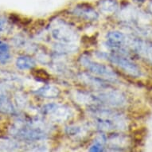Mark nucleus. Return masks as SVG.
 Listing matches in <instances>:
<instances>
[{
  "instance_id": "f8f14e48",
  "label": "nucleus",
  "mask_w": 152,
  "mask_h": 152,
  "mask_svg": "<svg viewBox=\"0 0 152 152\" xmlns=\"http://www.w3.org/2000/svg\"><path fill=\"white\" fill-rule=\"evenodd\" d=\"M98 7L105 15H112L117 10L118 3L116 0H100Z\"/></svg>"
},
{
  "instance_id": "4468645a",
  "label": "nucleus",
  "mask_w": 152,
  "mask_h": 152,
  "mask_svg": "<svg viewBox=\"0 0 152 152\" xmlns=\"http://www.w3.org/2000/svg\"><path fill=\"white\" fill-rule=\"evenodd\" d=\"M36 63L33 58L27 56H20L16 60V66L21 70L31 69L35 67Z\"/></svg>"
},
{
  "instance_id": "7ed1b4c3",
  "label": "nucleus",
  "mask_w": 152,
  "mask_h": 152,
  "mask_svg": "<svg viewBox=\"0 0 152 152\" xmlns=\"http://www.w3.org/2000/svg\"><path fill=\"white\" fill-rule=\"evenodd\" d=\"M98 56L104 59H107L110 62L115 65L120 69H122L127 74L132 77H139L141 76V70L138 65L131 61L129 58H126L124 55L119 53H98Z\"/></svg>"
},
{
  "instance_id": "f3484780",
  "label": "nucleus",
  "mask_w": 152,
  "mask_h": 152,
  "mask_svg": "<svg viewBox=\"0 0 152 152\" xmlns=\"http://www.w3.org/2000/svg\"><path fill=\"white\" fill-rule=\"evenodd\" d=\"M83 127H79V126H76V125H71L69 127H66L65 132L69 136L72 138H77L79 137L81 135L83 132Z\"/></svg>"
},
{
  "instance_id": "412c9836",
  "label": "nucleus",
  "mask_w": 152,
  "mask_h": 152,
  "mask_svg": "<svg viewBox=\"0 0 152 152\" xmlns=\"http://www.w3.org/2000/svg\"><path fill=\"white\" fill-rule=\"evenodd\" d=\"M145 0H135V2H137V3H144Z\"/></svg>"
},
{
  "instance_id": "20e7f679",
  "label": "nucleus",
  "mask_w": 152,
  "mask_h": 152,
  "mask_svg": "<svg viewBox=\"0 0 152 152\" xmlns=\"http://www.w3.org/2000/svg\"><path fill=\"white\" fill-rule=\"evenodd\" d=\"M80 62L86 69L92 72V74L98 76L99 77H102V79H105L112 82H115L118 80L117 74L111 68L92 61L86 55H83L80 57Z\"/></svg>"
},
{
  "instance_id": "9b49d317",
  "label": "nucleus",
  "mask_w": 152,
  "mask_h": 152,
  "mask_svg": "<svg viewBox=\"0 0 152 152\" xmlns=\"http://www.w3.org/2000/svg\"><path fill=\"white\" fill-rule=\"evenodd\" d=\"M35 94L44 98H56L60 95V91L53 85H45L35 91Z\"/></svg>"
},
{
  "instance_id": "6e6552de",
  "label": "nucleus",
  "mask_w": 152,
  "mask_h": 152,
  "mask_svg": "<svg viewBox=\"0 0 152 152\" xmlns=\"http://www.w3.org/2000/svg\"><path fill=\"white\" fill-rule=\"evenodd\" d=\"M71 12L73 15L77 17L85 19L86 21H95L97 20L99 18L98 13L92 7L89 6L80 4V5L76 6L72 8Z\"/></svg>"
},
{
  "instance_id": "6ab92c4d",
  "label": "nucleus",
  "mask_w": 152,
  "mask_h": 152,
  "mask_svg": "<svg viewBox=\"0 0 152 152\" xmlns=\"http://www.w3.org/2000/svg\"><path fill=\"white\" fill-rule=\"evenodd\" d=\"M10 60V54L9 51H0V63L6 64Z\"/></svg>"
},
{
  "instance_id": "dca6fc26",
  "label": "nucleus",
  "mask_w": 152,
  "mask_h": 152,
  "mask_svg": "<svg viewBox=\"0 0 152 152\" xmlns=\"http://www.w3.org/2000/svg\"><path fill=\"white\" fill-rule=\"evenodd\" d=\"M55 50L58 53H66L74 52L77 50V47L73 45V43H63L60 42L59 44H57L55 45Z\"/></svg>"
},
{
  "instance_id": "4be33fe9",
  "label": "nucleus",
  "mask_w": 152,
  "mask_h": 152,
  "mask_svg": "<svg viewBox=\"0 0 152 152\" xmlns=\"http://www.w3.org/2000/svg\"><path fill=\"white\" fill-rule=\"evenodd\" d=\"M149 8H150V10H151V12L152 13V1H151V3H150Z\"/></svg>"
},
{
  "instance_id": "1a4fd4ad",
  "label": "nucleus",
  "mask_w": 152,
  "mask_h": 152,
  "mask_svg": "<svg viewBox=\"0 0 152 152\" xmlns=\"http://www.w3.org/2000/svg\"><path fill=\"white\" fill-rule=\"evenodd\" d=\"M79 79L82 82L85 83L86 85H89V86L92 87L93 88L104 90V88L108 87V85L104 80V79H101V78L100 79V78L93 77L92 75L88 74V73H85V72L80 73L79 75Z\"/></svg>"
},
{
  "instance_id": "ddd939ff",
  "label": "nucleus",
  "mask_w": 152,
  "mask_h": 152,
  "mask_svg": "<svg viewBox=\"0 0 152 152\" xmlns=\"http://www.w3.org/2000/svg\"><path fill=\"white\" fill-rule=\"evenodd\" d=\"M106 142H108L110 147L114 149L121 150V148L127 145V137L124 135H112L110 136L109 139L106 140Z\"/></svg>"
},
{
  "instance_id": "39448f33",
  "label": "nucleus",
  "mask_w": 152,
  "mask_h": 152,
  "mask_svg": "<svg viewBox=\"0 0 152 152\" xmlns=\"http://www.w3.org/2000/svg\"><path fill=\"white\" fill-rule=\"evenodd\" d=\"M125 46L140 58L152 65V42L140 38L127 36Z\"/></svg>"
},
{
  "instance_id": "a211bd4d",
  "label": "nucleus",
  "mask_w": 152,
  "mask_h": 152,
  "mask_svg": "<svg viewBox=\"0 0 152 152\" xmlns=\"http://www.w3.org/2000/svg\"><path fill=\"white\" fill-rule=\"evenodd\" d=\"M9 29H10V25H9L7 18L0 16V34L7 33Z\"/></svg>"
},
{
  "instance_id": "423d86ee",
  "label": "nucleus",
  "mask_w": 152,
  "mask_h": 152,
  "mask_svg": "<svg viewBox=\"0 0 152 152\" xmlns=\"http://www.w3.org/2000/svg\"><path fill=\"white\" fill-rule=\"evenodd\" d=\"M51 35L55 40L63 43H73L78 35L71 26L64 22L58 21L51 26Z\"/></svg>"
},
{
  "instance_id": "f03ea898",
  "label": "nucleus",
  "mask_w": 152,
  "mask_h": 152,
  "mask_svg": "<svg viewBox=\"0 0 152 152\" xmlns=\"http://www.w3.org/2000/svg\"><path fill=\"white\" fill-rule=\"evenodd\" d=\"M94 105L111 107H122L127 104V98L116 90H103L92 94Z\"/></svg>"
},
{
  "instance_id": "aec40b11",
  "label": "nucleus",
  "mask_w": 152,
  "mask_h": 152,
  "mask_svg": "<svg viewBox=\"0 0 152 152\" xmlns=\"http://www.w3.org/2000/svg\"><path fill=\"white\" fill-rule=\"evenodd\" d=\"M0 51H9V46L7 44L0 41Z\"/></svg>"
},
{
  "instance_id": "0eeeda50",
  "label": "nucleus",
  "mask_w": 152,
  "mask_h": 152,
  "mask_svg": "<svg viewBox=\"0 0 152 152\" xmlns=\"http://www.w3.org/2000/svg\"><path fill=\"white\" fill-rule=\"evenodd\" d=\"M42 112L44 115L51 116L54 120L59 121L68 120L71 115L70 108L57 104H48L44 105L42 108Z\"/></svg>"
},
{
  "instance_id": "f257e3e1",
  "label": "nucleus",
  "mask_w": 152,
  "mask_h": 152,
  "mask_svg": "<svg viewBox=\"0 0 152 152\" xmlns=\"http://www.w3.org/2000/svg\"><path fill=\"white\" fill-rule=\"evenodd\" d=\"M88 112L94 118L96 126L102 132L124 131L127 128V120L120 113L114 110L92 105Z\"/></svg>"
},
{
  "instance_id": "9d476101",
  "label": "nucleus",
  "mask_w": 152,
  "mask_h": 152,
  "mask_svg": "<svg viewBox=\"0 0 152 152\" xmlns=\"http://www.w3.org/2000/svg\"><path fill=\"white\" fill-rule=\"evenodd\" d=\"M0 112L12 115L15 113V108L11 100L7 94L6 90L0 85Z\"/></svg>"
},
{
  "instance_id": "2eb2a0df",
  "label": "nucleus",
  "mask_w": 152,
  "mask_h": 152,
  "mask_svg": "<svg viewBox=\"0 0 152 152\" xmlns=\"http://www.w3.org/2000/svg\"><path fill=\"white\" fill-rule=\"evenodd\" d=\"M19 147L18 142L8 138L0 139V151H14Z\"/></svg>"
}]
</instances>
